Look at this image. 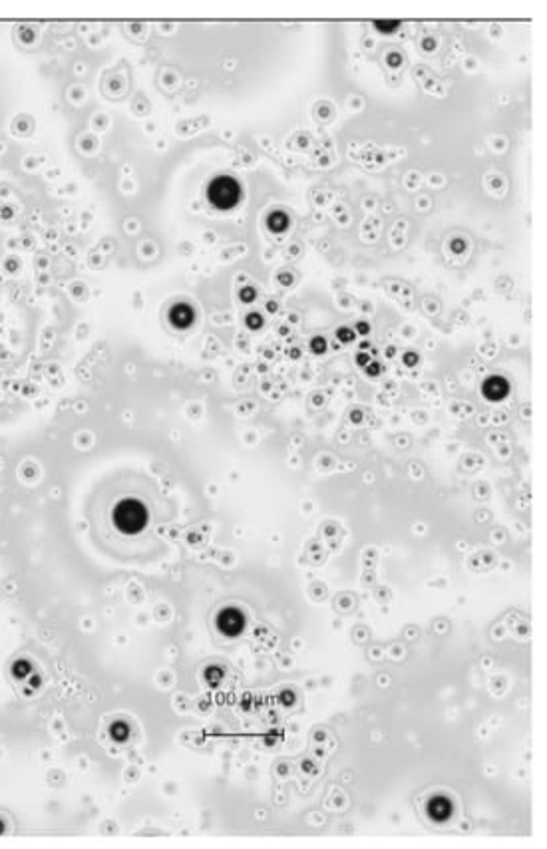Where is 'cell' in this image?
<instances>
[{"instance_id":"obj_2","label":"cell","mask_w":547,"mask_h":849,"mask_svg":"<svg viewBox=\"0 0 547 849\" xmlns=\"http://www.w3.org/2000/svg\"><path fill=\"white\" fill-rule=\"evenodd\" d=\"M119 509H121V512H126V519H134L136 524L141 525V521H143V514H141V509H139L138 505L124 504L121 507H119ZM116 521H118V525L121 527V529H126V531H134V525H131V521L124 524V517H121V514H116Z\"/></svg>"},{"instance_id":"obj_3","label":"cell","mask_w":547,"mask_h":849,"mask_svg":"<svg viewBox=\"0 0 547 849\" xmlns=\"http://www.w3.org/2000/svg\"><path fill=\"white\" fill-rule=\"evenodd\" d=\"M377 26L380 30H392V28H396L398 24L396 22H377Z\"/></svg>"},{"instance_id":"obj_1","label":"cell","mask_w":547,"mask_h":849,"mask_svg":"<svg viewBox=\"0 0 547 849\" xmlns=\"http://www.w3.org/2000/svg\"><path fill=\"white\" fill-rule=\"evenodd\" d=\"M209 198L217 207H231L237 199V185L231 179H217L209 188Z\"/></svg>"}]
</instances>
